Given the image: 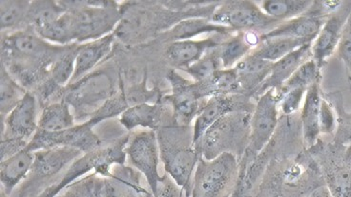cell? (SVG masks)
Listing matches in <instances>:
<instances>
[{
  "mask_svg": "<svg viewBox=\"0 0 351 197\" xmlns=\"http://www.w3.org/2000/svg\"><path fill=\"white\" fill-rule=\"evenodd\" d=\"M68 46L53 45L32 28L2 34L1 65L23 89L34 92Z\"/></svg>",
  "mask_w": 351,
  "mask_h": 197,
  "instance_id": "6da1fadb",
  "label": "cell"
},
{
  "mask_svg": "<svg viewBox=\"0 0 351 197\" xmlns=\"http://www.w3.org/2000/svg\"><path fill=\"white\" fill-rule=\"evenodd\" d=\"M221 2L177 12L160 1H126L121 4V19L114 34L125 45H136L169 31L180 21L189 19H211Z\"/></svg>",
  "mask_w": 351,
  "mask_h": 197,
  "instance_id": "7a4b0ae2",
  "label": "cell"
},
{
  "mask_svg": "<svg viewBox=\"0 0 351 197\" xmlns=\"http://www.w3.org/2000/svg\"><path fill=\"white\" fill-rule=\"evenodd\" d=\"M323 186L320 167L304 148L296 154L273 157L251 197H309Z\"/></svg>",
  "mask_w": 351,
  "mask_h": 197,
  "instance_id": "3957f363",
  "label": "cell"
},
{
  "mask_svg": "<svg viewBox=\"0 0 351 197\" xmlns=\"http://www.w3.org/2000/svg\"><path fill=\"white\" fill-rule=\"evenodd\" d=\"M156 133L165 172L191 197L195 170L201 159L195 147L193 126L173 123Z\"/></svg>",
  "mask_w": 351,
  "mask_h": 197,
  "instance_id": "277c9868",
  "label": "cell"
},
{
  "mask_svg": "<svg viewBox=\"0 0 351 197\" xmlns=\"http://www.w3.org/2000/svg\"><path fill=\"white\" fill-rule=\"evenodd\" d=\"M252 113L238 111L214 123L195 143L201 157L213 160L223 153H231L241 160L250 143Z\"/></svg>",
  "mask_w": 351,
  "mask_h": 197,
  "instance_id": "5b68a950",
  "label": "cell"
},
{
  "mask_svg": "<svg viewBox=\"0 0 351 197\" xmlns=\"http://www.w3.org/2000/svg\"><path fill=\"white\" fill-rule=\"evenodd\" d=\"M119 90V80L117 82L108 70L97 69L65 86L58 94L57 102H66L74 111L75 119L84 123Z\"/></svg>",
  "mask_w": 351,
  "mask_h": 197,
  "instance_id": "8992f818",
  "label": "cell"
},
{
  "mask_svg": "<svg viewBox=\"0 0 351 197\" xmlns=\"http://www.w3.org/2000/svg\"><path fill=\"white\" fill-rule=\"evenodd\" d=\"M130 135L119 136L116 140L108 143H102L97 148L75 159L62 175V178L51 188L46 189L38 197H56L62 193L69 185L77 181L80 177L94 170L95 174L104 178H109L112 175L113 166L125 164L126 152Z\"/></svg>",
  "mask_w": 351,
  "mask_h": 197,
  "instance_id": "52a82bcc",
  "label": "cell"
},
{
  "mask_svg": "<svg viewBox=\"0 0 351 197\" xmlns=\"http://www.w3.org/2000/svg\"><path fill=\"white\" fill-rule=\"evenodd\" d=\"M28 176L19 186L16 197H38L57 183L75 159L84 153L77 148H55L38 150Z\"/></svg>",
  "mask_w": 351,
  "mask_h": 197,
  "instance_id": "ba28073f",
  "label": "cell"
},
{
  "mask_svg": "<svg viewBox=\"0 0 351 197\" xmlns=\"http://www.w3.org/2000/svg\"><path fill=\"white\" fill-rule=\"evenodd\" d=\"M240 174V160L223 153L213 160L201 157L192 182L191 197H231Z\"/></svg>",
  "mask_w": 351,
  "mask_h": 197,
  "instance_id": "9c48e42d",
  "label": "cell"
},
{
  "mask_svg": "<svg viewBox=\"0 0 351 197\" xmlns=\"http://www.w3.org/2000/svg\"><path fill=\"white\" fill-rule=\"evenodd\" d=\"M60 3L72 14L75 43L80 45L114 33L121 19L119 2L113 1L108 6H90L89 0Z\"/></svg>",
  "mask_w": 351,
  "mask_h": 197,
  "instance_id": "30bf717a",
  "label": "cell"
},
{
  "mask_svg": "<svg viewBox=\"0 0 351 197\" xmlns=\"http://www.w3.org/2000/svg\"><path fill=\"white\" fill-rule=\"evenodd\" d=\"M320 167L326 188L333 197H351V146L319 139L307 148Z\"/></svg>",
  "mask_w": 351,
  "mask_h": 197,
  "instance_id": "8fae6325",
  "label": "cell"
},
{
  "mask_svg": "<svg viewBox=\"0 0 351 197\" xmlns=\"http://www.w3.org/2000/svg\"><path fill=\"white\" fill-rule=\"evenodd\" d=\"M210 21L234 32H256L262 33V35L282 23V21L263 13L257 2L254 1L221 2L212 14Z\"/></svg>",
  "mask_w": 351,
  "mask_h": 197,
  "instance_id": "7c38bea8",
  "label": "cell"
},
{
  "mask_svg": "<svg viewBox=\"0 0 351 197\" xmlns=\"http://www.w3.org/2000/svg\"><path fill=\"white\" fill-rule=\"evenodd\" d=\"M167 79L171 86V93L165 95L163 100L171 106L176 124L191 126L208 101L202 84L189 81L174 69L167 73Z\"/></svg>",
  "mask_w": 351,
  "mask_h": 197,
  "instance_id": "4fadbf2b",
  "label": "cell"
},
{
  "mask_svg": "<svg viewBox=\"0 0 351 197\" xmlns=\"http://www.w3.org/2000/svg\"><path fill=\"white\" fill-rule=\"evenodd\" d=\"M95 126L89 121L80 123L62 131L38 130L25 148L32 152L55 148H77L88 153L101 147L102 140L94 131Z\"/></svg>",
  "mask_w": 351,
  "mask_h": 197,
  "instance_id": "5bb4252c",
  "label": "cell"
},
{
  "mask_svg": "<svg viewBox=\"0 0 351 197\" xmlns=\"http://www.w3.org/2000/svg\"><path fill=\"white\" fill-rule=\"evenodd\" d=\"M279 101L273 89L263 93L256 101L251 116L250 143L243 157L254 159L270 142L279 126Z\"/></svg>",
  "mask_w": 351,
  "mask_h": 197,
  "instance_id": "9a60e30c",
  "label": "cell"
},
{
  "mask_svg": "<svg viewBox=\"0 0 351 197\" xmlns=\"http://www.w3.org/2000/svg\"><path fill=\"white\" fill-rule=\"evenodd\" d=\"M129 164L145 175L154 197L157 194L160 176L158 174L160 148L156 131L145 130L130 135L125 148Z\"/></svg>",
  "mask_w": 351,
  "mask_h": 197,
  "instance_id": "2e32d148",
  "label": "cell"
},
{
  "mask_svg": "<svg viewBox=\"0 0 351 197\" xmlns=\"http://www.w3.org/2000/svg\"><path fill=\"white\" fill-rule=\"evenodd\" d=\"M255 104L252 99L243 94L214 96L208 99L206 106L195 119L193 126L194 142L206 133V131L219 119L238 111L253 113Z\"/></svg>",
  "mask_w": 351,
  "mask_h": 197,
  "instance_id": "e0dca14e",
  "label": "cell"
},
{
  "mask_svg": "<svg viewBox=\"0 0 351 197\" xmlns=\"http://www.w3.org/2000/svg\"><path fill=\"white\" fill-rule=\"evenodd\" d=\"M38 101L35 94L28 91L25 96L1 120V139L30 141L38 130Z\"/></svg>",
  "mask_w": 351,
  "mask_h": 197,
  "instance_id": "ac0fdd59",
  "label": "cell"
},
{
  "mask_svg": "<svg viewBox=\"0 0 351 197\" xmlns=\"http://www.w3.org/2000/svg\"><path fill=\"white\" fill-rule=\"evenodd\" d=\"M350 13L351 1L343 2L342 6L328 16L312 43V60H315L320 69L338 48L343 27Z\"/></svg>",
  "mask_w": 351,
  "mask_h": 197,
  "instance_id": "d6986e66",
  "label": "cell"
},
{
  "mask_svg": "<svg viewBox=\"0 0 351 197\" xmlns=\"http://www.w3.org/2000/svg\"><path fill=\"white\" fill-rule=\"evenodd\" d=\"M173 123L176 121L171 106L163 99L155 104H136L119 116V124L128 131L138 128L157 131Z\"/></svg>",
  "mask_w": 351,
  "mask_h": 197,
  "instance_id": "ffe728a7",
  "label": "cell"
},
{
  "mask_svg": "<svg viewBox=\"0 0 351 197\" xmlns=\"http://www.w3.org/2000/svg\"><path fill=\"white\" fill-rule=\"evenodd\" d=\"M231 35L210 36L201 40H185L170 43L165 50V58L172 67L184 70L201 60L208 51L218 47Z\"/></svg>",
  "mask_w": 351,
  "mask_h": 197,
  "instance_id": "44dd1931",
  "label": "cell"
},
{
  "mask_svg": "<svg viewBox=\"0 0 351 197\" xmlns=\"http://www.w3.org/2000/svg\"><path fill=\"white\" fill-rule=\"evenodd\" d=\"M311 47L312 43H307L298 49L294 50L293 52L289 53V55L285 56L276 62H273L271 72L258 89L254 100L257 101L263 93L270 89L275 90L276 93L280 92L285 82L294 74L295 71L302 65L312 58Z\"/></svg>",
  "mask_w": 351,
  "mask_h": 197,
  "instance_id": "7402d4cb",
  "label": "cell"
},
{
  "mask_svg": "<svg viewBox=\"0 0 351 197\" xmlns=\"http://www.w3.org/2000/svg\"><path fill=\"white\" fill-rule=\"evenodd\" d=\"M326 19L328 18L326 16L309 13L304 14L298 18L284 21L272 31L261 35V43L272 40V38H289L307 40L313 43Z\"/></svg>",
  "mask_w": 351,
  "mask_h": 197,
  "instance_id": "603a6c76",
  "label": "cell"
},
{
  "mask_svg": "<svg viewBox=\"0 0 351 197\" xmlns=\"http://www.w3.org/2000/svg\"><path fill=\"white\" fill-rule=\"evenodd\" d=\"M104 197H154L141 186V174L132 167L118 165L112 169V175L104 178Z\"/></svg>",
  "mask_w": 351,
  "mask_h": 197,
  "instance_id": "cb8c5ba5",
  "label": "cell"
},
{
  "mask_svg": "<svg viewBox=\"0 0 351 197\" xmlns=\"http://www.w3.org/2000/svg\"><path fill=\"white\" fill-rule=\"evenodd\" d=\"M116 40V36L112 33L99 40L80 45L79 54L75 60L74 75L70 84L79 81L94 71L95 68L111 54Z\"/></svg>",
  "mask_w": 351,
  "mask_h": 197,
  "instance_id": "d4e9b609",
  "label": "cell"
},
{
  "mask_svg": "<svg viewBox=\"0 0 351 197\" xmlns=\"http://www.w3.org/2000/svg\"><path fill=\"white\" fill-rule=\"evenodd\" d=\"M320 82L312 84L307 89L303 108H302L300 119H301L302 132L304 148L313 147L317 141L320 139V108L322 103Z\"/></svg>",
  "mask_w": 351,
  "mask_h": 197,
  "instance_id": "484cf974",
  "label": "cell"
},
{
  "mask_svg": "<svg viewBox=\"0 0 351 197\" xmlns=\"http://www.w3.org/2000/svg\"><path fill=\"white\" fill-rule=\"evenodd\" d=\"M273 62L247 56L235 65L243 94L254 99L255 94L271 72Z\"/></svg>",
  "mask_w": 351,
  "mask_h": 197,
  "instance_id": "4316f807",
  "label": "cell"
},
{
  "mask_svg": "<svg viewBox=\"0 0 351 197\" xmlns=\"http://www.w3.org/2000/svg\"><path fill=\"white\" fill-rule=\"evenodd\" d=\"M35 161V153L26 148L16 153L14 157L3 160L0 164V180L1 191L9 197L14 189L27 178Z\"/></svg>",
  "mask_w": 351,
  "mask_h": 197,
  "instance_id": "83f0119b",
  "label": "cell"
},
{
  "mask_svg": "<svg viewBox=\"0 0 351 197\" xmlns=\"http://www.w3.org/2000/svg\"><path fill=\"white\" fill-rule=\"evenodd\" d=\"M230 28L212 23L209 19H189L180 21L169 31L165 32L158 38H165L167 41L191 40L193 36L204 33H216L221 35H231Z\"/></svg>",
  "mask_w": 351,
  "mask_h": 197,
  "instance_id": "f1b7e54d",
  "label": "cell"
},
{
  "mask_svg": "<svg viewBox=\"0 0 351 197\" xmlns=\"http://www.w3.org/2000/svg\"><path fill=\"white\" fill-rule=\"evenodd\" d=\"M74 113L64 101L56 102L44 106L38 119V130L62 131L75 126Z\"/></svg>",
  "mask_w": 351,
  "mask_h": 197,
  "instance_id": "f546056e",
  "label": "cell"
},
{
  "mask_svg": "<svg viewBox=\"0 0 351 197\" xmlns=\"http://www.w3.org/2000/svg\"><path fill=\"white\" fill-rule=\"evenodd\" d=\"M263 13L278 21H287L303 16L311 8L308 0H263L257 2Z\"/></svg>",
  "mask_w": 351,
  "mask_h": 197,
  "instance_id": "4dcf8cb0",
  "label": "cell"
},
{
  "mask_svg": "<svg viewBox=\"0 0 351 197\" xmlns=\"http://www.w3.org/2000/svg\"><path fill=\"white\" fill-rule=\"evenodd\" d=\"M30 5L31 1L28 0H2L0 2L1 33H12L27 28V14Z\"/></svg>",
  "mask_w": 351,
  "mask_h": 197,
  "instance_id": "1f68e13d",
  "label": "cell"
},
{
  "mask_svg": "<svg viewBox=\"0 0 351 197\" xmlns=\"http://www.w3.org/2000/svg\"><path fill=\"white\" fill-rule=\"evenodd\" d=\"M66 10L60 1H31L27 14V28L38 31L53 23L64 14Z\"/></svg>",
  "mask_w": 351,
  "mask_h": 197,
  "instance_id": "d6a6232c",
  "label": "cell"
},
{
  "mask_svg": "<svg viewBox=\"0 0 351 197\" xmlns=\"http://www.w3.org/2000/svg\"><path fill=\"white\" fill-rule=\"evenodd\" d=\"M207 98L214 96L243 94L235 68L219 69L210 80L199 82Z\"/></svg>",
  "mask_w": 351,
  "mask_h": 197,
  "instance_id": "836d02e7",
  "label": "cell"
},
{
  "mask_svg": "<svg viewBox=\"0 0 351 197\" xmlns=\"http://www.w3.org/2000/svg\"><path fill=\"white\" fill-rule=\"evenodd\" d=\"M307 43H312L304 40H296V38H272V40L262 41L260 45L251 52V54L268 62H276L285 56L289 55V53L293 52L294 50L298 49Z\"/></svg>",
  "mask_w": 351,
  "mask_h": 197,
  "instance_id": "e575fe53",
  "label": "cell"
},
{
  "mask_svg": "<svg viewBox=\"0 0 351 197\" xmlns=\"http://www.w3.org/2000/svg\"><path fill=\"white\" fill-rule=\"evenodd\" d=\"M217 49L223 69L235 67L238 62L247 57L253 51V48L246 41L243 32H237L235 36H229Z\"/></svg>",
  "mask_w": 351,
  "mask_h": 197,
  "instance_id": "d590c367",
  "label": "cell"
},
{
  "mask_svg": "<svg viewBox=\"0 0 351 197\" xmlns=\"http://www.w3.org/2000/svg\"><path fill=\"white\" fill-rule=\"evenodd\" d=\"M36 33L53 45H70L75 43L72 14L66 11L57 21L36 31Z\"/></svg>",
  "mask_w": 351,
  "mask_h": 197,
  "instance_id": "8d00e7d4",
  "label": "cell"
},
{
  "mask_svg": "<svg viewBox=\"0 0 351 197\" xmlns=\"http://www.w3.org/2000/svg\"><path fill=\"white\" fill-rule=\"evenodd\" d=\"M27 92L1 65V120L18 106Z\"/></svg>",
  "mask_w": 351,
  "mask_h": 197,
  "instance_id": "74e56055",
  "label": "cell"
},
{
  "mask_svg": "<svg viewBox=\"0 0 351 197\" xmlns=\"http://www.w3.org/2000/svg\"><path fill=\"white\" fill-rule=\"evenodd\" d=\"M324 99L335 108L337 113V128L332 142L338 145L351 146V113H347L343 108L342 97L338 93L329 94Z\"/></svg>",
  "mask_w": 351,
  "mask_h": 197,
  "instance_id": "f35d334b",
  "label": "cell"
},
{
  "mask_svg": "<svg viewBox=\"0 0 351 197\" xmlns=\"http://www.w3.org/2000/svg\"><path fill=\"white\" fill-rule=\"evenodd\" d=\"M217 48L218 47L208 51L201 60L184 69V72L192 77L194 82H204L208 81L218 70L223 69Z\"/></svg>",
  "mask_w": 351,
  "mask_h": 197,
  "instance_id": "ab89813d",
  "label": "cell"
},
{
  "mask_svg": "<svg viewBox=\"0 0 351 197\" xmlns=\"http://www.w3.org/2000/svg\"><path fill=\"white\" fill-rule=\"evenodd\" d=\"M320 71L321 69L317 65L315 60L311 58L295 71L278 93H282L290 89H299V87L308 89L312 84L319 82Z\"/></svg>",
  "mask_w": 351,
  "mask_h": 197,
  "instance_id": "60d3db41",
  "label": "cell"
},
{
  "mask_svg": "<svg viewBox=\"0 0 351 197\" xmlns=\"http://www.w3.org/2000/svg\"><path fill=\"white\" fill-rule=\"evenodd\" d=\"M101 177L95 174L87 175L69 185L56 197H93Z\"/></svg>",
  "mask_w": 351,
  "mask_h": 197,
  "instance_id": "b9f144b4",
  "label": "cell"
},
{
  "mask_svg": "<svg viewBox=\"0 0 351 197\" xmlns=\"http://www.w3.org/2000/svg\"><path fill=\"white\" fill-rule=\"evenodd\" d=\"M306 91L307 89L299 87V89L287 90L282 93H276L279 106H281L284 115L289 116L298 113Z\"/></svg>",
  "mask_w": 351,
  "mask_h": 197,
  "instance_id": "7bdbcfd3",
  "label": "cell"
},
{
  "mask_svg": "<svg viewBox=\"0 0 351 197\" xmlns=\"http://www.w3.org/2000/svg\"><path fill=\"white\" fill-rule=\"evenodd\" d=\"M155 197H187L186 193L169 175H162L158 184Z\"/></svg>",
  "mask_w": 351,
  "mask_h": 197,
  "instance_id": "ee69618b",
  "label": "cell"
},
{
  "mask_svg": "<svg viewBox=\"0 0 351 197\" xmlns=\"http://www.w3.org/2000/svg\"><path fill=\"white\" fill-rule=\"evenodd\" d=\"M338 54L351 72V13L341 36L338 45Z\"/></svg>",
  "mask_w": 351,
  "mask_h": 197,
  "instance_id": "f6af8a7d",
  "label": "cell"
},
{
  "mask_svg": "<svg viewBox=\"0 0 351 197\" xmlns=\"http://www.w3.org/2000/svg\"><path fill=\"white\" fill-rule=\"evenodd\" d=\"M335 116H334L332 106L326 101L322 99L320 108V131L324 135H331L335 130Z\"/></svg>",
  "mask_w": 351,
  "mask_h": 197,
  "instance_id": "bcb514c9",
  "label": "cell"
},
{
  "mask_svg": "<svg viewBox=\"0 0 351 197\" xmlns=\"http://www.w3.org/2000/svg\"><path fill=\"white\" fill-rule=\"evenodd\" d=\"M28 141L21 139H1V161L14 157L16 153L21 152L28 145Z\"/></svg>",
  "mask_w": 351,
  "mask_h": 197,
  "instance_id": "7dc6e473",
  "label": "cell"
},
{
  "mask_svg": "<svg viewBox=\"0 0 351 197\" xmlns=\"http://www.w3.org/2000/svg\"><path fill=\"white\" fill-rule=\"evenodd\" d=\"M246 170V161L245 159L240 160V174H239V179L236 188L234 189L232 196L231 197H247L245 187V174Z\"/></svg>",
  "mask_w": 351,
  "mask_h": 197,
  "instance_id": "c3c4849f",
  "label": "cell"
},
{
  "mask_svg": "<svg viewBox=\"0 0 351 197\" xmlns=\"http://www.w3.org/2000/svg\"><path fill=\"white\" fill-rule=\"evenodd\" d=\"M309 197H333L329 189L326 188V186L320 187L317 189L313 193L311 194Z\"/></svg>",
  "mask_w": 351,
  "mask_h": 197,
  "instance_id": "681fc988",
  "label": "cell"
},
{
  "mask_svg": "<svg viewBox=\"0 0 351 197\" xmlns=\"http://www.w3.org/2000/svg\"><path fill=\"white\" fill-rule=\"evenodd\" d=\"M104 177H101V180H99V185H97L96 192H95L94 196L93 197H104L102 196V189H104Z\"/></svg>",
  "mask_w": 351,
  "mask_h": 197,
  "instance_id": "f907efd6",
  "label": "cell"
}]
</instances>
